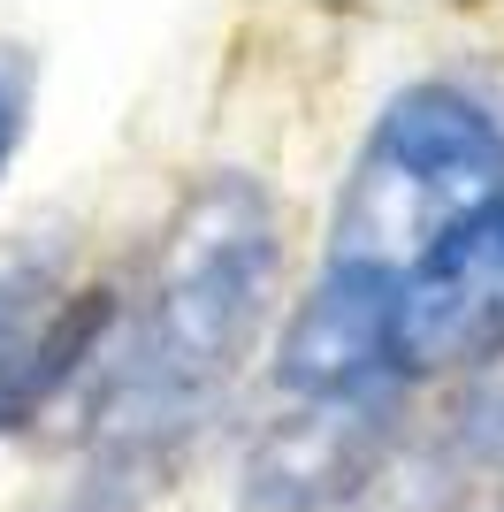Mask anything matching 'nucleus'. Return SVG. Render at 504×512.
<instances>
[{"instance_id":"obj_1","label":"nucleus","mask_w":504,"mask_h":512,"mask_svg":"<svg viewBox=\"0 0 504 512\" xmlns=\"http://www.w3.org/2000/svg\"><path fill=\"white\" fill-rule=\"evenodd\" d=\"M283 276V222L260 176L222 169L191 184L161 237L146 306L123 352H107L100 428L69 512H138L161 490L214 398L237 383Z\"/></svg>"},{"instance_id":"obj_2","label":"nucleus","mask_w":504,"mask_h":512,"mask_svg":"<svg viewBox=\"0 0 504 512\" xmlns=\"http://www.w3.org/2000/svg\"><path fill=\"white\" fill-rule=\"evenodd\" d=\"M504 192V123L459 85H405L375 115L336 207V253L413 268L451 222Z\"/></svg>"},{"instance_id":"obj_3","label":"nucleus","mask_w":504,"mask_h":512,"mask_svg":"<svg viewBox=\"0 0 504 512\" xmlns=\"http://www.w3.org/2000/svg\"><path fill=\"white\" fill-rule=\"evenodd\" d=\"M398 375H405V276L382 260L336 253L283 321L275 383L291 398H367Z\"/></svg>"},{"instance_id":"obj_4","label":"nucleus","mask_w":504,"mask_h":512,"mask_svg":"<svg viewBox=\"0 0 504 512\" xmlns=\"http://www.w3.org/2000/svg\"><path fill=\"white\" fill-rule=\"evenodd\" d=\"M504 352V192L451 222L405 268V375Z\"/></svg>"},{"instance_id":"obj_5","label":"nucleus","mask_w":504,"mask_h":512,"mask_svg":"<svg viewBox=\"0 0 504 512\" xmlns=\"http://www.w3.org/2000/svg\"><path fill=\"white\" fill-rule=\"evenodd\" d=\"M390 467V398H306L245 451V512H336Z\"/></svg>"},{"instance_id":"obj_6","label":"nucleus","mask_w":504,"mask_h":512,"mask_svg":"<svg viewBox=\"0 0 504 512\" xmlns=\"http://www.w3.org/2000/svg\"><path fill=\"white\" fill-rule=\"evenodd\" d=\"M459 451L482 467H504V352L474 367V383L459 398Z\"/></svg>"},{"instance_id":"obj_7","label":"nucleus","mask_w":504,"mask_h":512,"mask_svg":"<svg viewBox=\"0 0 504 512\" xmlns=\"http://www.w3.org/2000/svg\"><path fill=\"white\" fill-rule=\"evenodd\" d=\"M23 130H31V54L16 39H0V176L16 161Z\"/></svg>"}]
</instances>
